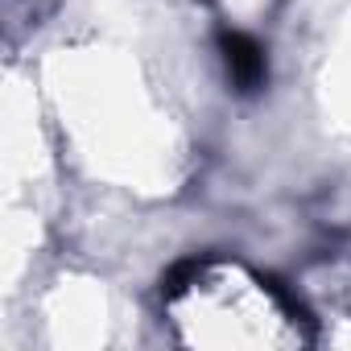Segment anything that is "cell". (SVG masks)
I'll return each mask as SVG.
<instances>
[{
	"instance_id": "cell-1",
	"label": "cell",
	"mask_w": 351,
	"mask_h": 351,
	"mask_svg": "<svg viewBox=\"0 0 351 351\" xmlns=\"http://www.w3.org/2000/svg\"><path fill=\"white\" fill-rule=\"evenodd\" d=\"M219 50H223V66H228V79L236 83V91L252 95V91L265 87L269 62H265V46H261L252 34L223 29V34H219Z\"/></svg>"
}]
</instances>
